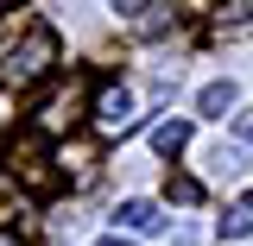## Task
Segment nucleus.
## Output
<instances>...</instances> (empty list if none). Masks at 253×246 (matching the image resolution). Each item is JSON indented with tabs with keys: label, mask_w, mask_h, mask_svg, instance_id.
Segmentation results:
<instances>
[{
	"label": "nucleus",
	"mask_w": 253,
	"mask_h": 246,
	"mask_svg": "<svg viewBox=\"0 0 253 246\" xmlns=\"http://www.w3.org/2000/svg\"><path fill=\"white\" fill-rule=\"evenodd\" d=\"M13 171H19L32 189H51V164L38 158V145H13Z\"/></svg>",
	"instance_id": "obj_6"
},
{
	"label": "nucleus",
	"mask_w": 253,
	"mask_h": 246,
	"mask_svg": "<svg viewBox=\"0 0 253 246\" xmlns=\"http://www.w3.org/2000/svg\"><path fill=\"white\" fill-rule=\"evenodd\" d=\"M101 246H133V240H121V234H114V240H101Z\"/></svg>",
	"instance_id": "obj_13"
},
{
	"label": "nucleus",
	"mask_w": 253,
	"mask_h": 246,
	"mask_svg": "<svg viewBox=\"0 0 253 246\" xmlns=\"http://www.w3.org/2000/svg\"><path fill=\"white\" fill-rule=\"evenodd\" d=\"M0 13H6V6H0ZM0 32H6V19H0Z\"/></svg>",
	"instance_id": "obj_14"
},
{
	"label": "nucleus",
	"mask_w": 253,
	"mask_h": 246,
	"mask_svg": "<svg viewBox=\"0 0 253 246\" xmlns=\"http://www.w3.org/2000/svg\"><path fill=\"white\" fill-rule=\"evenodd\" d=\"M253 234V196H241L228 215H221V240H247Z\"/></svg>",
	"instance_id": "obj_8"
},
{
	"label": "nucleus",
	"mask_w": 253,
	"mask_h": 246,
	"mask_svg": "<svg viewBox=\"0 0 253 246\" xmlns=\"http://www.w3.org/2000/svg\"><path fill=\"white\" fill-rule=\"evenodd\" d=\"M89 114H95V126H101V133H126V126H133V95L114 89V82H101Z\"/></svg>",
	"instance_id": "obj_3"
},
{
	"label": "nucleus",
	"mask_w": 253,
	"mask_h": 246,
	"mask_svg": "<svg viewBox=\"0 0 253 246\" xmlns=\"http://www.w3.org/2000/svg\"><path fill=\"white\" fill-rule=\"evenodd\" d=\"M57 164H63V177H70V171L89 177V171H95V145H89V139H70V145L57 152Z\"/></svg>",
	"instance_id": "obj_9"
},
{
	"label": "nucleus",
	"mask_w": 253,
	"mask_h": 246,
	"mask_svg": "<svg viewBox=\"0 0 253 246\" xmlns=\"http://www.w3.org/2000/svg\"><path fill=\"white\" fill-rule=\"evenodd\" d=\"M76 114H83V82H57V89L38 101L32 126H38V133H70V126H76Z\"/></svg>",
	"instance_id": "obj_2"
},
{
	"label": "nucleus",
	"mask_w": 253,
	"mask_h": 246,
	"mask_svg": "<svg viewBox=\"0 0 253 246\" xmlns=\"http://www.w3.org/2000/svg\"><path fill=\"white\" fill-rule=\"evenodd\" d=\"M196 107H203V114H209V120H221V114H228V107H234V82H209V89L196 95Z\"/></svg>",
	"instance_id": "obj_10"
},
{
	"label": "nucleus",
	"mask_w": 253,
	"mask_h": 246,
	"mask_svg": "<svg viewBox=\"0 0 253 246\" xmlns=\"http://www.w3.org/2000/svg\"><path fill=\"white\" fill-rule=\"evenodd\" d=\"M51 63H57V32H51V26H32L26 44H13V51H6L0 82H6V89H32V82H44V76H51Z\"/></svg>",
	"instance_id": "obj_1"
},
{
	"label": "nucleus",
	"mask_w": 253,
	"mask_h": 246,
	"mask_svg": "<svg viewBox=\"0 0 253 246\" xmlns=\"http://www.w3.org/2000/svg\"><path fill=\"white\" fill-rule=\"evenodd\" d=\"M184 145H190V120H158L152 126V152L158 158H177Z\"/></svg>",
	"instance_id": "obj_7"
},
{
	"label": "nucleus",
	"mask_w": 253,
	"mask_h": 246,
	"mask_svg": "<svg viewBox=\"0 0 253 246\" xmlns=\"http://www.w3.org/2000/svg\"><path fill=\"white\" fill-rule=\"evenodd\" d=\"M196 196H203L196 177H171V202H196Z\"/></svg>",
	"instance_id": "obj_11"
},
{
	"label": "nucleus",
	"mask_w": 253,
	"mask_h": 246,
	"mask_svg": "<svg viewBox=\"0 0 253 246\" xmlns=\"http://www.w3.org/2000/svg\"><path fill=\"white\" fill-rule=\"evenodd\" d=\"M114 221H121V227H133V234H158V227H165V209H158V202H146V196H133V202H121V209H114Z\"/></svg>",
	"instance_id": "obj_5"
},
{
	"label": "nucleus",
	"mask_w": 253,
	"mask_h": 246,
	"mask_svg": "<svg viewBox=\"0 0 253 246\" xmlns=\"http://www.w3.org/2000/svg\"><path fill=\"white\" fill-rule=\"evenodd\" d=\"M221 19H228V26H241V19H253V0H228V6H221Z\"/></svg>",
	"instance_id": "obj_12"
},
{
	"label": "nucleus",
	"mask_w": 253,
	"mask_h": 246,
	"mask_svg": "<svg viewBox=\"0 0 253 246\" xmlns=\"http://www.w3.org/2000/svg\"><path fill=\"white\" fill-rule=\"evenodd\" d=\"M133 32H165L171 19H177V6H165V0H126V6H114Z\"/></svg>",
	"instance_id": "obj_4"
}]
</instances>
